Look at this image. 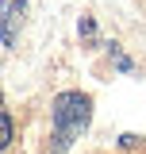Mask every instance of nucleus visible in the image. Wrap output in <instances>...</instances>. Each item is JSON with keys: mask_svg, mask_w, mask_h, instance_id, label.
Instances as JSON below:
<instances>
[{"mask_svg": "<svg viewBox=\"0 0 146 154\" xmlns=\"http://www.w3.org/2000/svg\"><path fill=\"white\" fill-rule=\"evenodd\" d=\"M92 119V96L85 93H62L54 100V150L65 154V146L73 143V135H81Z\"/></svg>", "mask_w": 146, "mask_h": 154, "instance_id": "obj_1", "label": "nucleus"}, {"mask_svg": "<svg viewBox=\"0 0 146 154\" xmlns=\"http://www.w3.org/2000/svg\"><path fill=\"white\" fill-rule=\"evenodd\" d=\"M23 8H27V0H4V46H16L19 23H23Z\"/></svg>", "mask_w": 146, "mask_h": 154, "instance_id": "obj_2", "label": "nucleus"}, {"mask_svg": "<svg viewBox=\"0 0 146 154\" xmlns=\"http://www.w3.org/2000/svg\"><path fill=\"white\" fill-rule=\"evenodd\" d=\"M0 131H4V139H0L4 146H8V143L16 139V127H12V116H8V112H0Z\"/></svg>", "mask_w": 146, "mask_h": 154, "instance_id": "obj_3", "label": "nucleus"}]
</instances>
